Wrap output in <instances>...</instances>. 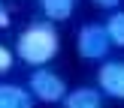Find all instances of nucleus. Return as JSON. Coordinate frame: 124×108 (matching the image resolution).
<instances>
[{
  "label": "nucleus",
  "instance_id": "obj_9",
  "mask_svg": "<svg viewBox=\"0 0 124 108\" xmlns=\"http://www.w3.org/2000/svg\"><path fill=\"white\" fill-rule=\"evenodd\" d=\"M12 66H15V54L9 51V48L0 42V75H6V72H12Z\"/></svg>",
  "mask_w": 124,
  "mask_h": 108
},
{
  "label": "nucleus",
  "instance_id": "obj_2",
  "mask_svg": "<svg viewBox=\"0 0 124 108\" xmlns=\"http://www.w3.org/2000/svg\"><path fill=\"white\" fill-rule=\"evenodd\" d=\"M27 93L33 96V102H46V105H58L64 102V96L70 93L67 90V81L58 75L54 69H33L27 78Z\"/></svg>",
  "mask_w": 124,
  "mask_h": 108
},
{
  "label": "nucleus",
  "instance_id": "obj_10",
  "mask_svg": "<svg viewBox=\"0 0 124 108\" xmlns=\"http://www.w3.org/2000/svg\"><path fill=\"white\" fill-rule=\"evenodd\" d=\"M91 3L97 6V9H106V12H115L121 6V0H91Z\"/></svg>",
  "mask_w": 124,
  "mask_h": 108
},
{
  "label": "nucleus",
  "instance_id": "obj_1",
  "mask_svg": "<svg viewBox=\"0 0 124 108\" xmlns=\"http://www.w3.org/2000/svg\"><path fill=\"white\" fill-rule=\"evenodd\" d=\"M61 51V33L54 24L48 21H36L27 24L21 33L15 36V57L21 63L33 66V69H42L48 66Z\"/></svg>",
  "mask_w": 124,
  "mask_h": 108
},
{
  "label": "nucleus",
  "instance_id": "obj_8",
  "mask_svg": "<svg viewBox=\"0 0 124 108\" xmlns=\"http://www.w3.org/2000/svg\"><path fill=\"white\" fill-rule=\"evenodd\" d=\"M106 36H109V42L112 45H118L124 48V9H115V12H109V18H106Z\"/></svg>",
  "mask_w": 124,
  "mask_h": 108
},
{
  "label": "nucleus",
  "instance_id": "obj_5",
  "mask_svg": "<svg viewBox=\"0 0 124 108\" xmlns=\"http://www.w3.org/2000/svg\"><path fill=\"white\" fill-rule=\"evenodd\" d=\"M64 108H103V93L97 87H76L64 96Z\"/></svg>",
  "mask_w": 124,
  "mask_h": 108
},
{
  "label": "nucleus",
  "instance_id": "obj_7",
  "mask_svg": "<svg viewBox=\"0 0 124 108\" xmlns=\"http://www.w3.org/2000/svg\"><path fill=\"white\" fill-rule=\"evenodd\" d=\"M76 6H79V0H39V9H42V15H46L48 24L73 18Z\"/></svg>",
  "mask_w": 124,
  "mask_h": 108
},
{
  "label": "nucleus",
  "instance_id": "obj_6",
  "mask_svg": "<svg viewBox=\"0 0 124 108\" xmlns=\"http://www.w3.org/2000/svg\"><path fill=\"white\" fill-rule=\"evenodd\" d=\"M0 108H33V96L21 84H0Z\"/></svg>",
  "mask_w": 124,
  "mask_h": 108
},
{
  "label": "nucleus",
  "instance_id": "obj_3",
  "mask_svg": "<svg viewBox=\"0 0 124 108\" xmlns=\"http://www.w3.org/2000/svg\"><path fill=\"white\" fill-rule=\"evenodd\" d=\"M109 48H112V42H109L103 24H85L76 36V51L82 60H106Z\"/></svg>",
  "mask_w": 124,
  "mask_h": 108
},
{
  "label": "nucleus",
  "instance_id": "obj_11",
  "mask_svg": "<svg viewBox=\"0 0 124 108\" xmlns=\"http://www.w3.org/2000/svg\"><path fill=\"white\" fill-rule=\"evenodd\" d=\"M9 24H12V18H9V6L0 0V30H3V27H9Z\"/></svg>",
  "mask_w": 124,
  "mask_h": 108
},
{
  "label": "nucleus",
  "instance_id": "obj_4",
  "mask_svg": "<svg viewBox=\"0 0 124 108\" xmlns=\"http://www.w3.org/2000/svg\"><path fill=\"white\" fill-rule=\"evenodd\" d=\"M97 90L124 102V60H103L97 69Z\"/></svg>",
  "mask_w": 124,
  "mask_h": 108
}]
</instances>
